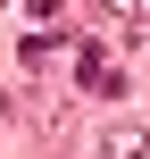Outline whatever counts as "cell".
Returning a JSON list of instances; mask_svg holds the SVG:
<instances>
[{"label":"cell","mask_w":150,"mask_h":159,"mask_svg":"<svg viewBox=\"0 0 150 159\" xmlns=\"http://www.w3.org/2000/svg\"><path fill=\"white\" fill-rule=\"evenodd\" d=\"M134 17H150V0H134Z\"/></svg>","instance_id":"6"},{"label":"cell","mask_w":150,"mask_h":159,"mask_svg":"<svg viewBox=\"0 0 150 159\" xmlns=\"http://www.w3.org/2000/svg\"><path fill=\"white\" fill-rule=\"evenodd\" d=\"M109 8H117V17H134V0H109Z\"/></svg>","instance_id":"5"},{"label":"cell","mask_w":150,"mask_h":159,"mask_svg":"<svg viewBox=\"0 0 150 159\" xmlns=\"http://www.w3.org/2000/svg\"><path fill=\"white\" fill-rule=\"evenodd\" d=\"M75 75H84V92H100V101L117 92V67H109V50H100V42H84V50H75Z\"/></svg>","instance_id":"2"},{"label":"cell","mask_w":150,"mask_h":159,"mask_svg":"<svg viewBox=\"0 0 150 159\" xmlns=\"http://www.w3.org/2000/svg\"><path fill=\"white\" fill-rule=\"evenodd\" d=\"M25 126H33L42 143H67V101H50V92H25Z\"/></svg>","instance_id":"1"},{"label":"cell","mask_w":150,"mask_h":159,"mask_svg":"<svg viewBox=\"0 0 150 159\" xmlns=\"http://www.w3.org/2000/svg\"><path fill=\"white\" fill-rule=\"evenodd\" d=\"M25 17H33V25H50V17H58V0H25Z\"/></svg>","instance_id":"4"},{"label":"cell","mask_w":150,"mask_h":159,"mask_svg":"<svg viewBox=\"0 0 150 159\" xmlns=\"http://www.w3.org/2000/svg\"><path fill=\"white\" fill-rule=\"evenodd\" d=\"M100 159H150V134L142 126H109L100 134Z\"/></svg>","instance_id":"3"}]
</instances>
